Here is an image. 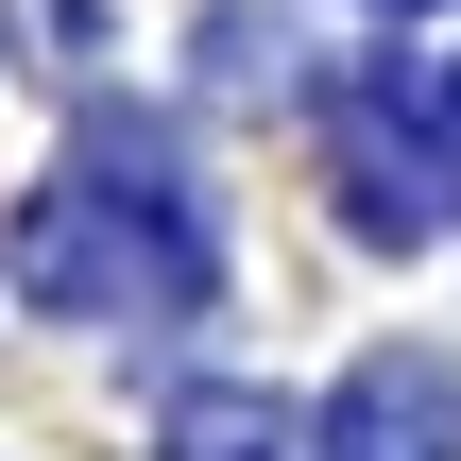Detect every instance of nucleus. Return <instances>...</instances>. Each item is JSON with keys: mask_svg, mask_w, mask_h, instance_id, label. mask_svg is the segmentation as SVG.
Segmentation results:
<instances>
[{"mask_svg": "<svg viewBox=\"0 0 461 461\" xmlns=\"http://www.w3.org/2000/svg\"><path fill=\"white\" fill-rule=\"evenodd\" d=\"M205 205L171 188V154H137V137H103V154H68L51 188H34V222H17V291L34 308H68V325H120V308H205Z\"/></svg>", "mask_w": 461, "mask_h": 461, "instance_id": "obj_1", "label": "nucleus"}, {"mask_svg": "<svg viewBox=\"0 0 461 461\" xmlns=\"http://www.w3.org/2000/svg\"><path fill=\"white\" fill-rule=\"evenodd\" d=\"M461 445V376L445 359H359L342 411H325V461H445Z\"/></svg>", "mask_w": 461, "mask_h": 461, "instance_id": "obj_2", "label": "nucleus"}, {"mask_svg": "<svg viewBox=\"0 0 461 461\" xmlns=\"http://www.w3.org/2000/svg\"><path fill=\"white\" fill-rule=\"evenodd\" d=\"M171 461H308V428L274 393H171Z\"/></svg>", "mask_w": 461, "mask_h": 461, "instance_id": "obj_3", "label": "nucleus"}]
</instances>
